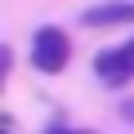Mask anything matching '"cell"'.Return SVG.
<instances>
[{
    "label": "cell",
    "mask_w": 134,
    "mask_h": 134,
    "mask_svg": "<svg viewBox=\"0 0 134 134\" xmlns=\"http://www.w3.org/2000/svg\"><path fill=\"white\" fill-rule=\"evenodd\" d=\"M67 63H72V40H67V31L54 27V23L36 27V36H31V67L45 72V76H58Z\"/></svg>",
    "instance_id": "6da1fadb"
},
{
    "label": "cell",
    "mask_w": 134,
    "mask_h": 134,
    "mask_svg": "<svg viewBox=\"0 0 134 134\" xmlns=\"http://www.w3.org/2000/svg\"><path fill=\"white\" fill-rule=\"evenodd\" d=\"M94 76H98L107 90L130 85V81H134V40H125V45H116V49H103V54L94 58Z\"/></svg>",
    "instance_id": "7a4b0ae2"
},
{
    "label": "cell",
    "mask_w": 134,
    "mask_h": 134,
    "mask_svg": "<svg viewBox=\"0 0 134 134\" xmlns=\"http://www.w3.org/2000/svg\"><path fill=\"white\" fill-rule=\"evenodd\" d=\"M85 27H125L134 23V0H107V5H94L81 14Z\"/></svg>",
    "instance_id": "3957f363"
},
{
    "label": "cell",
    "mask_w": 134,
    "mask_h": 134,
    "mask_svg": "<svg viewBox=\"0 0 134 134\" xmlns=\"http://www.w3.org/2000/svg\"><path fill=\"white\" fill-rule=\"evenodd\" d=\"M45 134H98V130H72V125H49Z\"/></svg>",
    "instance_id": "277c9868"
},
{
    "label": "cell",
    "mask_w": 134,
    "mask_h": 134,
    "mask_svg": "<svg viewBox=\"0 0 134 134\" xmlns=\"http://www.w3.org/2000/svg\"><path fill=\"white\" fill-rule=\"evenodd\" d=\"M9 67H14V49H0V72L9 76Z\"/></svg>",
    "instance_id": "5b68a950"
},
{
    "label": "cell",
    "mask_w": 134,
    "mask_h": 134,
    "mask_svg": "<svg viewBox=\"0 0 134 134\" xmlns=\"http://www.w3.org/2000/svg\"><path fill=\"white\" fill-rule=\"evenodd\" d=\"M121 116H125V121L134 125V98H125V103H121Z\"/></svg>",
    "instance_id": "8992f818"
},
{
    "label": "cell",
    "mask_w": 134,
    "mask_h": 134,
    "mask_svg": "<svg viewBox=\"0 0 134 134\" xmlns=\"http://www.w3.org/2000/svg\"><path fill=\"white\" fill-rule=\"evenodd\" d=\"M5 134H14V125H5Z\"/></svg>",
    "instance_id": "52a82bcc"
}]
</instances>
